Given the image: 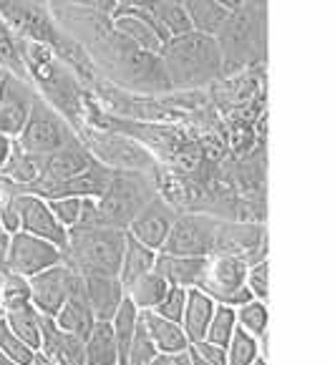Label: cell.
<instances>
[{
	"label": "cell",
	"mask_w": 335,
	"mask_h": 365,
	"mask_svg": "<svg viewBox=\"0 0 335 365\" xmlns=\"http://www.w3.org/2000/svg\"><path fill=\"white\" fill-rule=\"evenodd\" d=\"M51 13L56 23L81 43L98 78L111 81L126 91L152 96L172 91L159 53H149L126 41L114 28L108 13L81 6H51Z\"/></svg>",
	"instance_id": "1"
},
{
	"label": "cell",
	"mask_w": 335,
	"mask_h": 365,
	"mask_svg": "<svg viewBox=\"0 0 335 365\" xmlns=\"http://www.w3.org/2000/svg\"><path fill=\"white\" fill-rule=\"evenodd\" d=\"M16 43L33 88L61 116L68 118L71 126L78 134V129L86 126V91H83L81 78L48 46L38 43V41H31V38H23L18 33H16Z\"/></svg>",
	"instance_id": "2"
},
{
	"label": "cell",
	"mask_w": 335,
	"mask_h": 365,
	"mask_svg": "<svg viewBox=\"0 0 335 365\" xmlns=\"http://www.w3.org/2000/svg\"><path fill=\"white\" fill-rule=\"evenodd\" d=\"M159 58L172 91H197L225 78L215 36H205L197 31L174 36L162 46Z\"/></svg>",
	"instance_id": "3"
},
{
	"label": "cell",
	"mask_w": 335,
	"mask_h": 365,
	"mask_svg": "<svg viewBox=\"0 0 335 365\" xmlns=\"http://www.w3.org/2000/svg\"><path fill=\"white\" fill-rule=\"evenodd\" d=\"M159 194L157 177L114 169V179L98 199H83L78 225L126 230L136 215Z\"/></svg>",
	"instance_id": "4"
},
{
	"label": "cell",
	"mask_w": 335,
	"mask_h": 365,
	"mask_svg": "<svg viewBox=\"0 0 335 365\" xmlns=\"http://www.w3.org/2000/svg\"><path fill=\"white\" fill-rule=\"evenodd\" d=\"M215 41L222 56V76L262 63L267 51V6L239 3L215 33Z\"/></svg>",
	"instance_id": "5"
},
{
	"label": "cell",
	"mask_w": 335,
	"mask_h": 365,
	"mask_svg": "<svg viewBox=\"0 0 335 365\" xmlns=\"http://www.w3.org/2000/svg\"><path fill=\"white\" fill-rule=\"evenodd\" d=\"M126 230L116 227L76 225L68 230L63 264L78 274H114L119 277L121 252H124Z\"/></svg>",
	"instance_id": "6"
},
{
	"label": "cell",
	"mask_w": 335,
	"mask_h": 365,
	"mask_svg": "<svg viewBox=\"0 0 335 365\" xmlns=\"http://www.w3.org/2000/svg\"><path fill=\"white\" fill-rule=\"evenodd\" d=\"M78 139L91 151L93 159L106 164V167L157 177L159 164L154 159V154H149L139 141L129 139V136H119V134H111V131H96L83 126V129H78Z\"/></svg>",
	"instance_id": "7"
},
{
	"label": "cell",
	"mask_w": 335,
	"mask_h": 365,
	"mask_svg": "<svg viewBox=\"0 0 335 365\" xmlns=\"http://www.w3.org/2000/svg\"><path fill=\"white\" fill-rule=\"evenodd\" d=\"M16 141L28 154H51V151L78 144L81 139H78L76 129L71 126L68 118L61 116L46 98L36 96L26 126L16 136Z\"/></svg>",
	"instance_id": "8"
},
{
	"label": "cell",
	"mask_w": 335,
	"mask_h": 365,
	"mask_svg": "<svg viewBox=\"0 0 335 365\" xmlns=\"http://www.w3.org/2000/svg\"><path fill=\"white\" fill-rule=\"evenodd\" d=\"M222 217L210 212H179L162 252L184 257H210L215 252L217 230Z\"/></svg>",
	"instance_id": "9"
},
{
	"label": "cell",
	"mask_w": 335,
	"mask_h": 365,
	"mask_svg": "<svg viewBox=\"0 0 335 365\" xmlns=\"http://www.w3.org/2000/svg\"><path fill=\"white\" fill-rule=\"evenodd\" d=\"M247 267L242 257H232V255H210L205 264V272L200 279V290L207 292L215 302L220 305L237 307L244 300H249L247 285Z\"/></svg>",
	"instance_id": "10"
},
{
	"label": "cell",
	"mask_w": 335,
	"mask_h": 365,
	"mask_svg": "<svg viewBox=\"0 0 335 365\" xmlns=\"http://www.w3.org/2000/svg\"><path fill=\"white\" fill-rule=\"evenodd\" d=\"M28 285H31L33 307L43 317H53L61 310V305L71 297V292L81 285V274L73 272L68 264L58 262L53 267L43 269V272L28 277Z\"/></svg>",
	"instance_id": "11"
},
{
	"label": "cell",
	"mask_w": 335,
	"mask_h": 365,
	"mask_svg": "<svg viewBox=\"0 0 335 365\" xmlns=\"http://www.w3.org/2000/svg\"><path fill=\"white\" fill-rule=\"evenodd\" d=\"M212 255H232V257H242L247 264H254V262H259V259H265V255H267L265 227L254 225V222L220 220V230H217V240H215V252Z\"/></svg>",
	"instance_id": "12"
},
{
	"label": "cell",
	"mask_w": 335,
	"mask_h": 365,
	"mask_svg": "<svg viewBox=\"0 0 335 365\" xmlns=\"http://www.w3.org/2000/svg\"><path fill=\"white\" fill-rule=\"evenodd\" d=\"M36 96L38 91L33 88L31 81L18 78L11 71H3L0 76V134H8L13 139L21 134Z\"/></svg>",
	"instance_id": "13"
},
{
	"label": "cell",
	"mask_w": 335,
	"mask_h": 365,
	"mask_svg": "<svg viewBox=\"0 0 335 365\" xmlns=\"http://www.w3.org/2000/svg\"><path fill=\"white\" fill-rule=\"evenodd\" d=\"M63 262V252L56 245L33 237L28 232H16L11 235V250H8V272L33 277L43 272L53 264Z\"/></svg>",
	"instance_id": "14"
},
{
	"label": "cell",
	"mask_w": 335,
	"mask_h": 365,
	"mask_svg": "<svg viewBox=\"0 0 335 365\" xmlns=\"http://www.w3.org/2000/svg\"><path fill=\"white\" fill-rule=\"evenodd\" d=\"M16 207H18V222H21V232H28L33 237L51 242L58 250L66 247L68 240V230L58 225V220L51 212L48 202L38 194L31 192H18L16 194Z\"/></svg>",
	"instance_id": "15"
},
{
	"label": "cell",
	"mask_w": 335,
	"mask_h": 365,
	"mask_svg": "<svg viewBox=\"0 0 335 365\" xmlns=\"http://www.w3.org/2000/svg\"><path fill=\"white\" fill-rule=\"evenodd\" d=\"M177 217H179L177 205H172L169 199L157 194V197L131 220L126 232H129L134 240H139L141 245L152 247L154 252H162L164 242H167V237H169V230H172Z\"/></svg>",
	"instance_id": "16"
},
{
	"label": "cell",
	"mask_w": 335,
	"mask_h": 365,
	"mask_svg": "<svg viewBox=\"0 0 335 365\" xmlns=\"http://www.w3.org/2000/svg\"><path fill=\"white\" fill-rule=\"evenodd\" d=\"M114 179V169L101 164V161H91L83 172L73 174V177L63 179V182L53 184L51 189H46L41 197L53 199V197H78V199H98L106 187Z\"/></svg>",
	"instance_id": "17"
},
{
	"label": "cell",
	"mask_w": 335,
	"mask_h": 365,
	"mask_svg": "<svg viewBox=\"0 0 335 365\" xmlns=\"http://www.w3.org/2000/svg\"><path fill=\"white\" fill-rule=\"evenodd\" d=\"M81 282L93 320L111 322L126 297V287L121 285V279L114 274H81Z\"/></svg>",
	"instance_id": "18"
},
{
	"label": "cell",
	"mask_w": 335,
	"mask_h": 365,
	"mask_svg": "<svg viewBox=\"0 0 335 365\" xmlns=\"http://www.w3.org/2000/svg\"><path fill=\"white\" fill-rule=\"evenodd\" d=\"M111 23H114V28L126 41H131V43L139 46V48L149 51V53H159L162 46L167 43V41L159 36L157 28H154L152 18L146 16L139 6L114 8V11H111Z\"/></svg>",
	"instance_id": "19"
},
{
	"label": "cell",
	"mask_w": 335,
	"mask_h": 365,
	"mask_svg": "<svg viewBox=\"0 0 335 365\" xmlns=\"http://www.w3.org/2000/svg\"><path fill=\"white\" fill-rule=\"evenodd\" d=\"M38 353L53 365H83V340L63 333L53 317H43Z\"/></svg>",
	"instance_id": "20"
},
{
	"label": "cell",
	"mask_w": 335,
	"mask_h": 365,
	"mask_svg": "<svg viewBox=\"0 0 335 365\" xmlns=\"http://www.w3.org/2000/svg\"><path fill=\"white\" fill-rule=\"evenodd\" d=\"M207 257H184V255H167L159 252L154 269L174 287H197L205 272Z\"/></svg>",
	"instance_id": "21"
},
{
	"label": "cell",
	"mask_w": 335,
	"mask_h": 365,
	"mask_svg": "<svg viewBox=\"0 0 335 365\" xmlns=\"http://www.w3.org/2000/svg\"><path fill=\"white\" fill-rule=\"evenodd\" d=\"M217 302L212 300L207 292H202L200 287H187V300H184V312H182V328L192 343L205 340L207 325H210L212 315H215Z\"/></svg>",
	"instance_id": "22"
},
{
	"label": "cell",
	"mask_w": 335,
	"mask_h": 365,
	"mask_svg": "<svg viewBox=\"0 0 335 365\" xmlns=\"http://www.w3.org/2000/svg\"><path fill=\"white\" fill-rule=\"evenodd\" d=\"M141 322H144V328H146V333H149V338H152L157 353L174 355V353L190 350V338H187V333H184V328L179 322L159 317L157 312H152V310L141 312Z\"/></svg>",
	"instance_id": "23"
},
{
	"label": "cell",
	"mask_w": 335,
	"mask_h": 365,
	"mask_svg": "<svg viewBox=\"0 0 335 365\" xmlns=\"http://www.w3.org/2000/svg\"><path fill=\"white\" fill-rule=\"evenodd\" d=\"M53 322L58 325L63 333L76 335V338H86L88 330L93 328V312L86 302V295H83V282L76 287V290L71 292L68 300L61 305V310L53 315Z\"/></svg>",
	"instance_id": "24"
},
{
	"label": "cell",
	"mask_w": 335,
	"mask_h": 365,
	"mask_svg": "<svg viewBox=\"0 0 335 365\" xmlns=\"http://www.w3.org/2000/svg\"><path fill=\"white\" fill-rule=\"evenodd\" d=\"M134 6H139L146 16L152 18L154 28H157L159 36H162L164 41L192 31L190 21H187V16H184V8L179 6V3H167V0H141V3H134Z\"/></svg>",
	"instance_id": "25"
},
{
	"label": "cell",
	"mask_w": 335,
	"mask_h": 365,
	"mask_svg": "<svg viewBox=\"0 0 335 365\" xmlns=\"http://www.w3.org/2000/svg\"><path fill=\"white\" fill-rule=\"evenodd\" d=\"M157 255L152 247H146L141 245L139 240L126 232V240H124V252H121V264H119V279L121 285L129 287L134 279H139L141 274L152 272L154 262H157Z\"/></svg>",
	"instance_id": "26"
},
{
	"label": "cell",
	"mask_w": 335,
	"mask_h": 365,
	"mask_svg": "<svg viewBox=\"0 0 335 365\" xmlns=\"http://www.w3.org/2000/svg\"><path fill=\"white\" fill-rule=\"evenodd\" d=\"M83 365H119L111 322H93V328L83 338Z\"/></svg>",
	"instance_id": "27"
},
{
	"label": "cell",
	"mask_w": 335,
	"mask_h": 365,
	"mask_svg": "<svg viewBox=\"0 0 335 365\" xmlns=\"http://www.w3.org/2000/svg\"><path fill=\"white\" fill-rule=\"evenodd\" d=\"M182 8L192 31L205 33V36H215L232 11V8L222 6L220 0H184Z\"/></svg>",
	"instance_id": "28"
},
{
	"label": "cell",
	"mask_w": 335,
	"mask_h": 365,
	"mask_svg": "<svg viewBox=\"0 0 335 365\" xmlns=\"http://www.w3.org/2000/svg\"><path fill=\"white\" fill-rule=\"evenodd\" d=\"M3 320L8 322V328L23 340L31 350L38 353L41 348V328H43V315H41L33 302L28 305H21V307H13V310H6Z\"/></svg>",
	"instance_id": "29"
},
{
	"label": "cell",
	"mask_w": 335,
	"mask_h": 365,
	"mask_svg": "<svg viewBox=\"0 0 335 365\" xmlns=\"http://www.w3.org/2000/svg\"><path fill=\"white\" fill-rule=\"evenodd\" d=\"M167 290H169V282L157 272V269H152V272L141 274L139 279H134V282L126 287V297L134 302L136 310L146 312V310H154V307L159 305V300H162Z\"/></svg>",
	"instance_id": "30"
},
{
	"label": "cell",
	"mask_w": 335,
	"mask_h": 365,
	"mask_svg": "<svg viewBox=\"0 0 335 365\" xmlns=\"http://www.w3.org/2000/svg\"><path fill=\"white\" fill-rule=\"evenodd\" d=\"M0 177L8 179L18 187V192H26L36 179H38V164H36V154H28L21 144H13V154L8 159L6 169L0 172Z\"/></svg>",
	"instance_id": "31"
},
{
	"label": "cell",
	"mask_w": 335,
	"mask_h": 365,
	"mask_svg": "<svg viewBox=\"0 0 335 365\" xmlns=\"http://www.w3.org/2000/svg\"><path fill=\"white\" fill-rule=\"evenodd\" d=\"M234 317H237V328H242L252 338L267 335V302H259L254 297H249L242 305L234 307Z\"/></svg>",
	"instance_id": "32"
},
{
	"label": "cell",
	"mask_w": 335,
	"mask_h": 365,
	"mask_svg": "<svg viewBox=\"0 0 335 365\" xmlns=\"http://www.w3.org/2000/svg\"><path fill=\"white\" fill-rule=\"evenodd\" d=\"M262 338H252L242 328H237L230 338L227 348H225L227 350V363L225 365H249L257 355H262Z\"/></svg>",
	"instance_id": "33"
},
{
	"label": "cell",
	"mask_w": 335,
	"mask_h": 365,
	"mask_svg": "<svg viewBox=\"0 0 335 365\" xmlns=\"http://www.w3.org/2000/svg\"><path fill=\"white\" fill-rule=\"evenodd\" d=\"M31 302V285H28V277L16 272H3L0 274V307L3 312L13 310V307H21Z\"/></svg>",
	"instance_id": "34"
},
{
	"label": "cell",
	"mask_w": 335,
	"mask_h": 365,
	"mask_svg": "<svg viewBox=\"0 0 335 365\" xmlns=\"http://www.w3.org/2000/svg\"><path fill=\"white\" fill-rule=\"evenodd\" d=\"M234 330H237L234 307L220 305V302H217L215 315H212L210 325H207L205 340H207V343H215V345H222V348H227V343H230V338L234 335Z\"/></svg>",
	"instance_id": "35"
},
{
	"label": "cell",
	"mask_w": 335,
	"mask_h": 365,
	"mask_svg": "<svg viewBox=\"0 0 335 365\" xmlns=\"http://www.w3.org/2000/svg\"><path fill=\"white\" fill-rule=\"evenodd\" d=\"M0 68L11 71L18 78H26V66L21 61V53H18V43H16V31L6 23V18L0 16Z\"/></svg>",
	"instance_id": "36"
},
{
	"label": "cell",
	"mask_w": 335,
	"mask_h": 365,
	"mask_svg": "<svg viewBox=\"0 0 335 365\" xmlns=\"http://www.w3.org/2000/svg\"><path fill=\"white\" fill-rule=\"evenodd\" d=\"M0 353H6L8 358H11L13 363H18V365H31L36 350L28 348V345L23 343V340L18 338L11 328H8L6 320H0Z\"/></svg>",
	"instance_id": "37"
},
{
	"label": "cell",
	"mask_w": 335,
	"mask_h": 365,
	"mask_svg": "<svg viewBox=\"0 0 335 365\" xmlns=\"http://www.w3.org/2000/svg\"><path fill=\"white\" fill-rule=\"evenodd\" d=\"M53 212V217L58 220L61 227L71 230V227H76L78 220H81V207H83V199L78 197H53V199H46Z\"/></svg>",
	"instance_id": "38"
},
{
	"label": "cell",
	"mask_w": 335,
	"mask_h": 365,
	"mask_svg": "<svg viewBox=\"0 0 335 365\" xmlns=\"http://www.w3.org/2000/svg\"><path fill=\"white\" fill-rule=\"evenodd\" d=\"M154 355H157V348H154L152 338H149V333H146L144 322H141V312H139V322H136L134 340H131L129 360H126V365H146Z\"/></svg>",
	"instance_id": "39"
},
{
	"label": "cell",
	"mask_w": 335,
	"mask_h": 365,
	"mask_svg": "<svg viewBox=\"0 0 335 365\" xmlns=\"http://www.w3.org/2000/svg\"><path fill=\"white\" fill-rule=\"evenodd\" d=\"M267 274H270L267 259H259V262L249 264V267H247V277H244V285H247L249 297H254V300H259V302H267V295H270Z\"/></svg>",
	"instance_id": "40"
},
{
	"label": "cell",
	"mask_w": 335,
	"mask_h": 365,
	"mask_svg": "<svg viewBox=\"0 0 335 365\" xmlns=\"http://www.w3.org/2000/svg\"><path fill=\"white\" fill-rule=\"evenodd\" d=\"M184 300H187V290L184 287L169 285V290L164 292V297L159 300V305L152 312H157L159 317H167L172 322L182 325V312H184Z\"/></svg>",
	"instance_id": "41"
},
{
	"label": "cell",
	"mask_w": 335,
	"mask_h": 365,
	"mask_svg": "<svg viewBox=\"0 0 335 365\" xmlns=\"http://www.w3.org/2000/svg\"><path fill=\"white\" fill-rule=\"evenodd\" d=\"M190 350L200 360H205L207 365H225V363H227V350L222 348V345H215V343H207V340H200V343H192Z\"/></svg>",
	"instance_id": "42"
},
{
	"label": "cell",
	"mask_w": 335,
	"mask_h": 365,
	"mask_svg": "<svg viewBox=\"0 0 335 365\" xmlns=\"http://www.w3.org/2000/svg\"><path fill=\"white\" fill-rule=\"evenodd\" d=\"M0 230L6 235H16L21 232V222H18V207H16V194L8 199L6 205L0 207Z\"/></svg>",
	"instance_id": "43"
},
{
	"label": "cell",
	"mask_w": 335,
	"mask_h": 365,
	"mask_svg": "<svg viewBox=\"0 0 335 365\" xmlns=\"http://www.w3.org/2000/svg\"><path fill=\"white\" fill-rule=\"evenodd\" d=\"M13 144H16V139H13V136L0 134V172L6 169L8 159H11V154H13Z\"/></svg>",
	"instance_id": "44"
},
{
	"label": "cell",
	"mask_w": 335,
	"mask_h": 365,
	"mask_svg": "<svg viewBox=\"0 0 335 365\" xmlns=\"http://www.w3.org/2000/svg\"><path fill=\"white\" fill-rule=\"evenodd\" d=\"M8 250H11V235L0 232V274L8 272Z\"/></svg>",
	"instance_id": "45"
},
{
	"label": "cell",
	"mask_w": 335,
	"mask_h": 365,
	"mask_svg": "<svg viewBox=\"0 0 335 365\" xmlns=\"http://www.w3.org/2000/svg\"><path fill=\"white\" fill-rule=\"evenodd\" d=\"M174 358H177V353H174V355L157 353V355H154V358L149 360V363H146V365H174Z\"/></svg>",
	"instance_id": "46"
},
{
	"label": "cell",
	"mask_w": 335,
	"mask_h": 365,
	"mask_svg": "<svg viewBox=\"0 0 335 365\" xmlns=\"http://www.w3.org/2000/svg\"><path fill=\"white\" fill-rule=\"evenodd\" d=\"M174 365H192L190 350H184V353H177V358H174Z\"/></svg>",
	"instance_id": "47"
},
{
	"label": "cell",
	"mask_w": 335,
	"mask_h": 365,
	"mask_svg": "<svg viewBox=\"0 0 335 365\" xmlns=\"http://www.w3.org/2000/svg\"><path fill=\"white\" fill-rule=\"evenodd\" d=\"M31 365H53V363H51V360H46L41 353H36V355H33V360H31Z\"/></svg>",
	"instance_id": "48"
},
{
	"label": "cell",
	"mask_w": 335,
	"mask_h": 365,
	"mask_svg": "<svg viewBox=\"0 0 335 365\" xmlns=\"http://www.w3.org/2000/svg\"><path fill=\"white\" fill-rule=\"evenodd\" d=\"M134 3H141V0H114L116 8H121V6H134Z\"/></svg>",
	"instance_id": "49"
},
{
	"label": "cell",
	"mask_w": 335,
	"mask_h": 365,
	"mask_svg": "<svg viewBox=\"0 0 335 365\" xmlns=\"http://www.w3.org/2000/svg\"><path fill=\"white\" fill-rule=\"evenodd\" d=\"M0 365H18V363H13V360L8 358L6 353H0Z\"/></svg>",
	"instance_id": "50"
},
{
	"label": "cell",
	"mask_w": 335,
	"mask_h": 365,
	"mask_svg": "<svg viewBox=\"0 0 335 365\" xmlns=\"http://www.w3.org/2000/svg\"><path fill=\"white\" fill-rule=\"evenodd\" d=\"M249 365H267V358H265V355H257V358H254Z\"/></svg>",
	"instance_id": "51"
},
{
	"label": "cell",
	"mask_w": 335,
	"mask_h": 365,
	"mask_svg": "<svg viewBox=\"0 0 335 365\" xmlns=\"http://www.w3.org/2000/svg\"><path fill=\"white\" fill-rule=\"evenodd\" d=\"M222 6H227V8H237L239 6V0H220Z\"/></svg>",
	"instance_id": "52"
},
{
	"label": "cell",
	"mask_w": 335,
	"mask_h": 365,
	"mask_svg": "<svg viewBox=\"0 0 335 365\" xmlns=\"http://www.w3.org/2000/svg\"><path fill=\"white\" fill-rule=\"evenodd\" d=\"M190 355H192V365H207L205 360H200V358H197V355L192 353V350H190Z\"/></svg>",
	"instance_id": "53"
},
{
	"label": "cell",
	"mask_w": 335,
	"mask_h": 365,
	"mask_svg": "<svg viewBox=\"0 0 335 365\" xmlns=\"http://www.w3.org/2000/svg\"><path fill=\"white\" fill-rule=\"evenodd\" d=\"M239 3H259V6H267V0H239Z\"/></svg>",
	"instance_id": "54"
},
{
	"label": "cell",
	"mask_w": 335,
	"mask_h": 365,
	"mask_svg": "<svg viewBox=\"0 0 335 365\" xmlns=\"http://www.w3.org/2000/svg\"><path fill=\"white\" fill-rule=\"evenodd\" d=\"M167 3H179V6H182V3H184V0H167Z\"/></svg>",
	"instance_id": "55"
},
{
	"label": "cell",
	"mask_w": 335,
	"mask_h": 365,
	"mask_svg": "<svg viewBox=\"0 0 335 365\" xmlns=\"http://www.w3.org/2000/svg\"><path fill=\"white\" fill-rule=\"evenodd\" d=\"M3 315H6V312H3V307H0V320H3Z\"/></svg>",
	"instance_id": "56"
},
{
	"label": "cell",
	"mask_w": 335,
	"mask_h": 365,
	"mask_svg": "<svg viewBox=\"0 0 335 365\" xmlns=\"http://www.w3.org/2000/svg\"><path fill=\"white\" fill-rule=\"evenodd\" d=\"M3 71H6V68H0V76H3Z\"/></svg>",
	"instance_id": "57"
}]
</instances>
